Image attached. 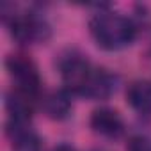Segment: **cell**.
I'll list each match as a JSON object with an SVG mask.
<instances>
[{"label":"cell","mask_w":151,"mask_h":151,"mask_svg":"<svg viewBox=\"0 0 151 151\" xmlns=\"http://www.w3.org/2000/svg\"><path fill=\"white\" fill-rule=\"evenodd\" d=\"M89 32L94 43L107 52H119L132 46L137 39V25L124 14L100 11L89 22Z\"/></svg>","instance_id":"6da1fadb"},{"label":"cell","mask_w":151,"mask_h":151,"mask_svg":"<svg viewBox=\"0 0 151 151\" xmlns=\"http://www.w3.org/2000/svg\"><path fill=\"white\" fill-rule=\"evenodd\" d=\"M9 27L11 37L18 45H37L46 43L52 36L50 23L37 13H14L4 20Z\"/></svg>","instance_id":"7a4b0ae2"},{"label":"cell","mask_w":151,"mask_h":151,"mask_svg":"<svg viewBox=\"0 0 151 151\" xmlns=\"http://www.w3.org/2000/svg\"><path fill=\"white\" fill-rule=\"evenodd\" d=\"M6 69L9 73L11 80L14 82V89L22 91L23 94H27L34 100L39 96L43 80H41L39 69L32 59H29L27 55H22V53L7 55Z\"/></svg>","instance_id":"3957f363"},{"label":"cell","mask_w":151,"mask_h":151,"mask_svg":"<svg viewBox=\"0 0 151 151\" xmlns=\"http://www.w3.org/2000/svg\"><path fill=\"white\" fill-rule=\"evenodd\" d=\"M94 66L91 64V60L87 59V55H84L78 50H68L60 55L59 59V71L64 82V89L69 91L71 94L80 93V89L84 87V84L87 82V78L91 77Z\"/></svg>","instance_id":"277c9868"},{"label":"cell","mask_w":151,"mask_h":151,"mask_svg":"<svg viewBox=\"0 0 151 151\" xmlns=\"http://www.w3.org/2000/svg\"><path fill=\"white\" fill-rule=\"evenodd\" d=\"M117 84H119V78L116 77L112 71H109L105 68H96L94 66L91 77L87 78V82L80 89L78 96L87 98V100H94V101L109 100L117 91Z\"/></svg>","instance_id":"5b68a950"},{"label":"cell","mask_w":151,"mask_h":151,"mask_svg":"<svg viewBox=\"0 0 151 151\" xmlns=\"http://www.w3.org/2000/svg\"><path fill=\"white\" fill-rule=\"evenodd\" d=\"M89 124L94 133L105 139H119L124 133V121L121 114L110 107H100L91 114Z\"/></svg>","instance_id":"8992f818"},{"label":"cell","mask_w":151,"mask_h":151,"mask_svg":"<svg viewBox=\"0 0 151 151\" xmlns=\"http://www.w3.org/2000/svg\"><path fill=\"white\" fill-rule=\"evenodd\" d=\"M6 135L13 151H43L41 137L30 128V123H6Z\"/></svg>","instance_id":"52a82bcc"},{"label":"cell","mask_w":151,"mask_h":151,"mask_svg":"<svg viewBox=\"0 0 151 151\" xmlns=\"http://www.w3.org/2000/svg\"><path fill=\"white\" fill-rule=\"evenodd\" d=\"M71 96L73 94L66 89H59V91H52V93L45 94L41 100V109H43L45 116L50 117L52 121L68 119L71 116V110H73Z\"/></svg>","instance_id":"ba28073f"},{"label":"cell","mask_w":151,"mask_h":151,"mask_svg":"<svg viewBox=\"0 0 151 151\" xmlns=\"http://www.w3.org/2000/svg\"><path fill=\"white\" fill-rule=\"evenodd\" d=\"M126 101L140 117H151V82L133 80L126 89Z\"/></svg>","instance_id":"9c48e42d"},{"label":"cell","mask_w":151,"mask_h":151,"mask_svg":"<svg viewBox=\"0 0 151 151\" xmlns=\"http://www.w3.org/2000/svg\"><path fill=\"white\" fill-rule=\"evenodd\" d=\"M6 110L9 114V121L30 123L34 114V98L23 94L18 89H13L6 94Z\"/></svg>","instance_id":"30bf717a"},{"label":"cell","mask_w":151,"mask_h":151,"mask_svg":"<svg viewBox=\"0 0 151 151\" xmlns=\"http://www.w3.org/2000/svg\"><path fill=\"white\" fill-rule=\"evenodd\" d=\"M126 151H151V137L147 135H133L128 139Z\"/></svg>","instance_id":"8fae6325"},{"label":"cell","mask_w":151,"mask_h":151,"mask_svg":"<svg viewBox=\"0 0 151 151\" xmlns=\"http://www.w3.org/2000/svg\"><path fill=\"white\" fill-rule=\"evenodd\" d=\"M53 151H77V147L71 146V144H68V142H62V144L55 146V147H53Z\"/></svg>","instance_id":"7c38bea8"}]
</instances>
